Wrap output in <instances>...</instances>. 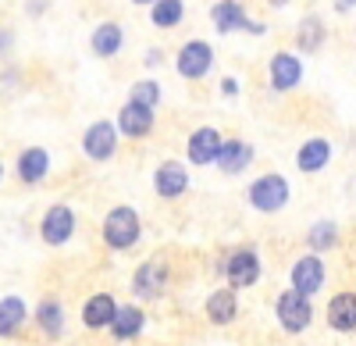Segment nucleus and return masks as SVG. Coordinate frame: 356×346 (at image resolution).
Returning <instances> with one entry per match:
<instances>
[{"label":"nucleus","instance_id":"obj_24","mask_svg":"<svg viewBox=\"0 0 356 346\" xmlns=\"http://www.w3.org/2000/svg\"><path fill=\"white\" fill-rule=\"evenodd\" d=\"M182 18V0H154V25L168 29V25H178Z\"/></svg>","mask_w":356,"mask_h":346},{"label":"nucleus","instance_id":"obj_4","mask_svg":"<svg viewBox=\"0 0 356 346\" xmlns=\"http://www.w3.org/2000/svg\"><path fill=\"white\" fill-rule=\"evenodd\" d=\"M310 318H314V310H310V300L307 297H300V293H282V300H278V322L289 329V332H303L307 325H310Z\"/></svg>","mask_w":356,"mask_h":346},{"label":"nucleus","instance_id":"obj_1","mask_svg":"<svg viewBox=\"0 0 356 346\" xmlns=\"http://www.w3.org/2000/svg\"><path fill=\"white\" fill-rule=\"evenodd\" d=\"M104 239L114 250H129L139 239V218H136V211L132 207H114L107 214V221H104Z\"/></svg>","mask_w":356,"mask_h":346},{"label":"nucleus","instance_id":"obj_6","mask_svg":"<svg viewBox=\"0 0 356 346\" xmlns=\"http://www.w3.org/2000/svg\"><path fill=\"white\" fill-rule=\"evenodd\" d=\"M321 282H324L321 257H303V261H296V268H292V293L310 297V293L321 290Z\"/></svg>","mask_w":356,"mask_h":346},{"label":"nucleus","instance_id":"obj_5","mask_svg":"<svg viewBox=\"0 0 356 346\" xmlns=\"http://www.w3.org/2000/svg\"><path fill=\"white\" fill-rule=\"evenodd\" d=\"M118 147V129L111 122H93L86 129V139H82V150L93 157V161H107Z\"/></svg>","mask_w":356,"mask_h":346},{"label":"nucleus","instance_id":"obj_27","mask_svg":"<svg viewBox=\"0 0 356 346\" xmlns=\"http://www.w3.org/2000/svg\"><path fill=\"white\" fill-rule=\"evenodd\" d=\"M310 243L314 250H328L335 243V225L332 221H324V225H314V233H310Z\"/></svg>","mask_w":356,"mask_h":346},{"label":"nucleus","instance_id":"obj_8","mask_svg":"<svg viewBox=\"0 0 356 346\" xmlns=\"http://www.w3.org/2000/svg\"><path fill=\"white\" fill-rule=\"evenodd\" d=\"M218 150H221L218 129L203 125V129H196V132L189 136V161H193V164H211V161H218Z\"/></svg>","mask_w":356,"mask_h":346},{"label":"nucleus","instance_id":"obj_25","mask_svg":"<svg viewBox=\"0 0 356 346\" xmlns=\"http://www.w3.org/2000/svg\"><path fill=\"white\" fill-rule=\"evenodd\" d=\"M321 40H324V25H321V18H307V22L300 25V47H303V50H314Z\"/></svg>","mask_w":356,"mask_h":346},{"label":"nucleus","instance_id":"obj_29","mask_svg":"<svg viewBox=\"0 0 356 346\" xmlns=\"http://www.w3.org/2000/svg\"><path fill=\"white\" fill-rule=\"evenodd\" d=\"M335 8H339V11H349V8H353V0H335Z\"/></svg>","mask_w":356,"mask_h":346},{"label":"nucleus","instance_id":"obj_31","mask_svg":"<svg viewBox=\"0 0 356 346\" xmlns=\"http://www.w3.org/2000/svg\"><path fill=\"white\" fill-rule=\"evenodd\" d=\"M136 4H154V0H136Z\"/></svg>","mask_w":356,"mask_h":346},{"label":"nucleus","instance_id":"obj_21","mask_svg":"<svg viewBox=\"0 0 356 346\" xmlns=\"http://www.w3.org/2000/svg\"><path fill=\"white\" fill-rule=\"evenodd\" d=\"M111 329H114L118 339H132L143 329V310L139 307H118L114 318H111Z\"/></svg>","mask_w":356,"mask_h":346},{"label":"nucleus","instance_id":"obj_14","mask_svg":"<svg viewBox=\"0 0 356 346\" xmlns=\"http://www.w3.org/2000/svg\"><path fill=\"white\" fill-rule=\"evenodd\" d=\"M164 278H168V272H164L161 261H146V265L136 272V293H139V297H161Z\"/></svg>","mask_w":356,"mask_h":346},{"label":"nucleus","instance_id":"obj_13","mask_svg":"<svg viewBox=\"0 0 356 346\" xmlns=\"http://www.w3.org/2000/svg\"><path fill=\"white\" fill-rule=\"evenodd\" d=\"M250 161H253L250 143H243V139L221 143V150H218V164H221V171H225V175H235V171H243Z\"/></svg>","mask_w":356,"mask_h":346},{"label":"nucleus","instance_id":"obj_11","mask_svg":"<svg viewBox=\"0 0 356 346\" xmlns=\"http://www.w3.org/2000/svg\"><path fill=\"white\" fill-rule=\"evenodd\" d=\"M118 129H122V136H146L154 129V111L139 104H125L122 114H118Z\"/></svg>","mask_w":356,"mask_h":346},{"label":"nucleus","instance_id":"obj_22","mask_svg":"<svg viewBox=\"0 0 356 346\" xmlns=\"http://www.w3.org/2000/svg\"><path fill=\"white\" fill-rule=\"evenodd\" d=\"M25 322V304L18 297L0 300V336H15Z\"/></svg>","mask_w":356,"mask_h":346},{"label":"nucleus","instance_id":"obj_2","mask_svg":"<svg viewBox=\"0 0 356 346\" xmlns=\"http://www.w3.org/2000/svg\"><path fill=\"white\" fill-rule=\"evenodd\" d=\"M250 200H253L257 211H278L289 200V182L282 175H264L250 186Z\"/></svg>","mask_w":356,"mask_h":346},{"label":"nucleus","instance_id":"obj_26","mask_svg":"<svg viewBox=\"0 0 356 346\" xmlns=\"http://www.w3.org/2000/svg\"><path fill=\"white\" fill-rule=\"evenodd\" d=\"M157 100H161L157 82H136V86H132V104L150 107V111H154V104H157Z\"/></svg>","mask_w":356,"mask_h":346},{"label":"nucleus","instance_id":"obj_12","mask_svg":"<svg viewBox=\"0 0 356 346\" xmlns=\"http://www.w3.org/2000/svg\"><path fill=\"white\" fill-rule=\"evenodd\" d=\"M154 186H157L161 196H178V193H186L189 175H186V168L178 164V161H164L157 168V175H154Z\"/></svg>","mask_w":356,"mask_h":346},{"label":"nucleus","instance_id":"obj_10","mask_svg":"<svg viewBox=\"0 0 356 346\" xmlns=\"http://www.w3.org/2000/svg\"><path fill=\"white\" fill-rule=\"evenodd\" d=\"M228 278L235 290H243V285H253L260 278V261H257V253L253 250H239L228 261Z\"/></svg>","mask_w":356,"mask_h":346},{"label":"nucleus","instance_id":"obj_3","mask_svg":"<svg viewBox=\"0 0 356 346\" xmlns=\"http://www.w3.org/2000/svg\"><path fill=\"white\" fill-rule=\"evenodd\" d=\"M211 65H214V50H211V43H203V40H193V43H186L182 50H178V72H182L186 79L207 75Z\"/></svg>","mask_w":356,"mask_h":346},{"label":"nucleus","instance_id":"obj_18","mask_svg":"<svg viewBox=\"0 0 356 346\" xmlns=\"http://www.w3.org/2000/svg\"><path fill=\"white\" fill-rule=\"evenodd\" d=\"M235 310H239L235 290H218L211 300H207V314H211V322H218V325H228L235 318Z\"/></svg>","mask_w":356,"mask_h":346},{"label":"nucleus","instance_id":"obj_23","mask_svg":"<svg viewBox=\"0 0 356 346\" xmlns=\"http://www.w3.org/2000/svg\"><path fill=\"white\" fill-rule=\"evenodd\" d=\"M328 157H332L328 139H310L307 147L300 150V168L303 171H321L324 164H328Z\"/></svg>","mask_w":356,"mask_h":346},{"label":"nucleus","instance_id":"obj_16","mask_svg":"<svg viewBox=\"0 0 356 346\" xmlns=\"http://www.w3.org/2000/svg\"><path fill=\"white\" fill-rule=\"evenodd\" d=\"M328 322H332V329H339V332H353V325H356V297H353V293H339V297L332 300Z\"/></svg>","mask_w":356,"mask_h":346},{"label":"nucleus","instance_id":"obj_9","mask_svg":"<svg viewBox=\"0 0 356 346\" xmlns=\"http://www.w3.org/2000/svg\"><path fill=\"white\" fill-rule=\"evenodd\" d=\"M214 25L221 29V33H235V29H250V33H260V25L246 18L243 4H235V0H221V4L214 8Z\"/></svg>","mask_w":356,"mask_h":346},{"label":"nucleus","instance_id":"obj_30","mask_svg":"<svg viewBox=\"0 0 356 346\" xmlns=\"http://www.w3.org/2000/svg\"><path fill=\"white\" fill-rule=\"evenodd\" d=\"M271 4H275V8H282V4H285V0H271Z\"/></svg>","mask_w":356,"mask_h":346},{"label":"nucleus","instance_id":"obj_19","mask_svg":"<svg viewBox=\"0 0 356 346\" xmlns=\"http://www.w3.org/2000/svg\"><path fill=\"white\" fill-rule=\"evenodd\" d=\"M47 168H50L47 150H43V147H33V150H25V154H22V161H18V175H22L25 182H40V179L47 175Z\"/></svg>","mask_w":356,"mask_h":346},{"label":"nucleus","instance_id":"obj_15","mask_svg":"<svg viewBox=\"0 0 356 346\" xmlns=\"http://www.w3.org/2000/svg\"><path fill=\"white\" fill-rule=\"evenodd\" d=\"M303 68L300 61H296L292 54H275V61H271V82H275V90H292L296 82H300Z\"/></svg>","mask_w":356,"mask_h":346},{"label":"nucleus","instance_id":"obj_28","mask_svg":"<svg viewBox=\"0 0 356 346\" xmlns=\"http://www.w3.org/2000/svg\"><path fill=\"white\" fill-rule=\"evenodd\" d=\"M40 322H43V329L50 336H57V332H61V307H57V304H43L40 307Z\"/></svg>","mask_w":356,"mask_h":346},{"label":"nucleus","instance_id":"obj_17","mask_svg":"<svg viewBox=\"0 0 356 346\" xmlns=\"http://www.w3.org/2000/svg\"><path fill=\"white\" fill-rule=\"evenodd\" d=\"M114 310H118V304H114L107 293H100V297H93V300L82 307V322H86L89 329H104V325H111Z\"/></svg>","mask_w":356,"mask_h":346},{"label":"nucleus","instance_id":"obj_32","mask_svg":"<svg viewBox=\"0 0 356 346\" xmlns=\"http://www.w3.org/2000/svg\"><path fill=\"white\" fill-rule=\"evenodd\" d=\"M0 175H4V168H0Z\"/></svg>","mask_w":356,"mask_h":346},{"label":"nucleus","instance_id":"obj_20","mask_svg":"<svg viewBox=\"0 0 356 346\" xmlns=\"http://www.w3.org/2000/svg\"><path fill=\"white\" fill-rule=\"evenodd\" d=\"M122 50V25H114V22H104L97 25V33H93V54L100 57H111Z\"/></svg>","mask_w":356,"mask_h":346},{"label":"nucleus","instance_id":"obj_7","mask_svg":"<svg viewBox=\"0 0 356 346\" xmlns=\"http://www.w3.org/2000/svg\"><path fill=\"white\" fill-rule=\"evenodd\" d=\"M72 233H75V214H72V207H65V204L50 207L47 218H43V239H47L50 246H61Z\"/></svg>","mask_w":356,"mask_h":346}]
</instances>
